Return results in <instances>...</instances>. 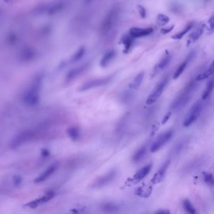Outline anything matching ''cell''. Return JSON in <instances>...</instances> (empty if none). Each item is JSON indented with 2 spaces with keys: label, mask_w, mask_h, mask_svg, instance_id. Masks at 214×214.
I'll return each mask as SVG.
<instances>
[{
  "label": "cell",
  "mask_w": 214,
  "mask_h": 214,
  "mask_svg": "<svg viewBox=\"0 0 214 214\" xmlns=\"http://www.w3.org/2000/svg\"><path fill=\"white\" fill-rule=\"evenodd\" d=\"M100 209L104 213H116L119 210V206L115 202H106L101 204Z\"/></svg>",
  "instance_id": "obj_22"
},
{
  "label": "cell",
  "mask_w": 214,
  "mask_h": 214,
  "mask_svg": "<svg viewBox=\"0 0 214 214\" xmlns=\"http://www.w3.org/2000/svg\"><path fill=\"white\" fill-rule=\"evenodd\" d=\"M152 167H153L152 163H149L146 166L141 168L136 173H135V175L133 176L132 178H131V180L130 181L132 183H137L139 182L141 180L143 179L144 178H145L149 172H150Z\"/></svg>",
  "instance_id": "obj_14"
},
{
  "label": "cell",
  "mask_w": 214,
  "mask_h": 214,
  "mask_svg": "<svg viewBox=\"0 0 214 214\" xmlns=\"http://www.w3.org/2000/svg\"><path fill=\"white\" fill-rule=\"evenodd\" d=\"M85 52H86V50H85V48L84 47H80L72 55V58L70 59V62L72 63H75L78 61H79L84 57Z\"/></svg>",
  "instance_id": "obj_31"
},
{
  "label": "cell",
  "mask_w": 214,
  "mask_h": 214,
  "mask_svg": "<svg viewBox=\"0 0 214 214\" xmlns=\"http://www.w3.org/2000/svg\"><path fill=\"white\" fill-rule=\"evenodd\" d=\"M153 32V29L151 27L141 28L138 27H133L130 30L129 34L134 38H138L146 37Z\"/></svg>",
  "instance_id": "obj_15"
},
{
  "label": "cell",
  "mask_w": 214,
  "mask_h": 214,
  "mask_svg": "<svg viewBox=\"0 0 214 214\" xmlns=\"http://www.w3.org/2000/svg\"><path fill=\"white\" fill-rule=\"evenodd\" d=\"M202 175H203V180L205 182V183H206L210 187H213L214 179H213V175L210 173L205 172L202 173Z\"/></svg>",
  "instance_id": "obj_35"
},
{
  "label": "cell",
  "mask_w": 214,
  "mask_h": 214,
  "mask_svg": "<svg viewBox=\"0 0 214 214\" xmlns=\"http://www.w3.org/2000/svg\"><path fill=\"white\" fill-rule=\"evenodd\" d=\"M144 76H145V72L142 71V72H139L136 77H134L133 81L129 85L130 88L134 90L138 89L142 82V80H143Z\"/></svg>",
  "instance_id": "obj_27"
},
{
  "label": "cell",
  "mask_w": 214,
  "mask_h": 214,
  "mask_svg": "<svg viewBox=\"0 0 214 214\" xmlns=\"http://www.w3.org/2000/svg\"><path fill=\"white\" fill-rule=\"evenodd\" d=\"M198 87V83L195 80L190 81L180 93L175 98L171 104V109L178 111L185 108L191 101Z\"/></svg>",
  "instance_id": "obj_1"
},
{
  "label": "cell",
  "mask_w": 214,
  "mask_h": 214,
  "mask_svg": "<svg viewBox=\"0 0 214 214\" xmlns=\"http://www.w3.org/2000/svg\"><path fill=\"white\" fill-rule=\"evenodd\" d=\"M54 196V194L53 193L52 191H49L48 193H47V194H45L44 197H42L41 198L36 200H34L33 202H32L30 204H28V205L30 206V207H35V206H37L38 205L40 204V203H44L45 202H47L48 201H49L50 200H51Z\"/></svg>",
  "instance_id": "obj_26"
},
{
  "label": "cell",
  "mask_w": 214,
  "mask_h": 214,
  "mask_svg": "<svg viewBox=\"0 0 214 214\" xmlns=\"http://www.w3.org/2000/svg\"><path fill=\"white\" fill-rule=\"evenodd\" d=\"M171 60H172V55L168 51L166 50L165 55H163L161 60L157 63V64H156V66L153 68L151 74V77H154L163 70L165 69L169 65Z\"/></svg>",
  "instance_id": "obj_10"
},
{
  "label": "cell",
  "mask_w": 214,
  "mask_h": 214,
  "mask_svg": "<svg viewBox=\"0 0 214 214\" xmlns=\"http://www.w3.org/2000/svg\"><path fill=\"white\" fill-rule=\"evenodd\" d=\"M171 116H172V112H167L166 115L164 116L163 118V120H162V124H165L167 121H168V119L170 118Z\"/></svg>",
  "instance_id": "obj_40"
},
{
  "label": "cell",
  "mask_w": 214,
  "mask_h": 214,
  "mask_svg": "<svg viewBox=\"0 0 214 214\" xmlns=\"http://www.w3.org/2000/svg\"><path fill=\"white\" fill-rule=\"evenodd\" d=\"M133 93H131V92H125L123 93V94L121 96V99L123 101V102H129L130 100L133 99Z\"/></svg>",
  "instance_id": "obj_37"
},
{
  "label": "cell",
  "mask_w": 214,
  "mask_h": 214,
  "mask_svg": "<svg viewBox=\"0 0 214 214\" xmlns=\"http://www.w3.org/2000/svg\"><path fill=\"white\" fill-rule=\"evenodd\" d=\"M116 55V52L115 50H110L106 52L102 57L101 61H100V66L103 68L108 67L112 60L115 58Z\"/></svg>",
  "instance_id": "obj_21"
},
{
  "label": "cell",
  "mask_w": 214,
  "mask_h": 214,
  "mask_svg": "<svg viewBox=\"0 0 214 214\" xmlns=\"http://www.w3.org/2000/svg\"><path fill=\"white\" fill-rule=\"evenodd\" d=\"M204 28H205L204 24L201 23L197 27L196 29L193 32L191 33V34L189 35V37L188 38V40H187V45L188 46L192 44L193 43H194L198 39L200 38V37L202 36V35L203 33Z\"/></svg>",
  "instance_id": "obj_18"
},
{
  "label": "cell",
  "mask_w": 214,
  "mask_h": 214,
  "mask_svg": "<svg viewBox=\"0 0 214 214\" xmlns=\"http://www.w3.org/2000/svg\"><path fill=\"white\" fill-rule=\"evenodd\" d=\"M169 21H170L169 17L165 15H163V14H159L156 18L157 23L161 26H164L167 25L169 22Z\"/></svg>",
  "instance_id": "obj_36"
},
{
  "label": "cell",
  "mask_w": 214,
  "mask_h": 214,
  "mask_svg": "<svg viewBox=\"0 0 214 214\" xmlns=\"http://www.w3.org/2000/svg\"><path fill=\"white\" fill-rule=\"evenodd\" d=\"M204 163L203 158H197L195 160H193L191 161L190 163H188L187 165L185 167V168L183 169V173H190L191 172H194V171L198 170V168H200Z\"/></svg>",
  "instance_id": "obj_17"
},
{
  "label": "cell",
  "mask_w": 214,
  "mask_h": 214,
  "mask_svg": "<svg viewBox=\"0 0 214 214\" xmlns=\"http://www.w3.org/2000/svg\"><path fill=\"white\" fill-rule=\"evenodd\" d=\"M187 145V141L186 140H182L180 142H178L173 149V154H178L180 153H181Z\"/></svg>",
  "instance_id": "obj_32"
},
{
  "label": "cell",
  "mask_w": 214,
  "mask_h": 214,
  "mask_svg": "<svg viewBox=\"0 0 214 214\" xmlns=\"http://www.w3.org/2000/svg\"><path fill=\"white\" fill-rule=\"evenodd\" d=\"M174 25H172L171 26H168V27H166V28H163V29L161 30V33L163 35H166L168 33H170V32H172L173 30V29L174 28Z\"/></svg>",
  "instance_id": "obj_39"
},
{
  "label": "cell",
  "mask_w": 214,
  "mask_h": 214,
  "mask_svg": "<svg viewBox=\"0 0 214 214\" xmlns=\"http://www.w3.org/2000/svg\"><path fill=\"white\" fill-rule=\"evenodd\" d=\"M213 73V63H212L208 69L205 70L204 72L202 73L198 74L195 78V80L197 82L202 81L203 80L206 79V78H209L210 75H212Z\"/></svg>",
  "instance_id": "obj_28"
},
{
  "label": "cell",
  "mask_w": 214,
  "mask_h": 214,
  "mask_svg": "<svg viewBox=\"0 0 214 214\" xmlns=\"http://www.w3.org/2000/svg\"><path fill=\"white\" fill-rule=\"evenodd\" d=\"M112 78H113V76L109 75L102 78L90 80L83 83L81 86L78 87V90L80 92H84L96 87H102L104 86V85L109 84L112 80Z\"/></svg>",
  "instance_id": "obj_6"
},
{
  "label": "cell",
  "mask_w": 214,
  "mask_h": 214,
  "mask_svg": "<svg viewBox=\"0 0 214 214\" xmlns=\"http://www.w3.org/2000/svg\"><path fill=\"white\" fill-rule=\"evenodd\" d=\"M170 160L166 161L163 164V165L160 167V168L157 171V172L153 175L151 180V182L152 184L154 185L159 183L163 180V178H165V176L166 175L167 171L170 165Z\"/></svg>",
  "instance_id": "obj_13"
},
{
  "label": "cell",
  "mask_w": 214,
  "mask_h": 214,
  "mask_svg": "<svg viewBox=\"0 0 214 214\" xmlns=\"http://www.w3.org/2000/svg\"><path fill=\"white\" fill-rule=\"evenodd\" d=\"M134 38L133 37H131L129 33L126 34L122 37V38L121 39V43L124 45V50H123L124 53L125 54L129 53L134 44Z\"/></svg>",
  "instance_id": "obj_23"
},
{
  "label": "cell",
  "mask_w": 214,
  "mask_h": 214,
  "mask_svg": "<svg viewBox=\"0 0 214 214\" xmlns=\"http://www.w3.org/2000/svg\"><path fill=\"white\" fill-rule=\"evenodd\" d=\"M63 6L64 5L62 2H55L49 6L46 5V6L44 7L45 11V13L47 12V13L48 14V15H54V14H56L62 11L63 8Z\"/></svg>",
  "instance_id": "obj_24"
},
{
  "label": "cell",
  "mask_w": 214,
  "mask_h": 214,
  "mask_svg": "<svg viewBox=\"0 0 214 214\" xmlns=\"http://www.w3.org/2000/svg\"><path fill=\"white\" fill-rule=\"evenodd\" d=\"M41 81L42 78L40 75L35 77L30 88L25 92L23 101L27 105L34 106L39 102V92L41 85Z\"/></svg>",
  "instance_id": "obj_2"
},
{
  "label": "cell",
  "mask_w": 214,
  "mask_h": 214,
  "mask_svg": "<svg viewBox=\"0 0 214 214\" xmlns=\"http://www.w3.org/2000/svg\"><path fill=\"white\" fill-rule=\"evenodd\" d=\"M156 214H169L170 212L167 209H160L154 212Z\"/></svg>",
  "instance_id": "obj_43"
},
{
  "label": "cell",
  "mask_w": 214,
  "mask_h": 214,
  "mask_svg": "<svg viewBox=\"0 0 214 214\" xmlns=\"http://www.w3.org/2000/svg\"><path fill=\"white\" fill-rule=\"evenodd\" d=\"M147 149H148V148H147L146 145H143V146H142L141 148H139L138 150L134 153V154L132 156L131 160H132L133 163H138L143 160L146 154Z\"/></svg>",
  "instance_id": "obj_25"
},
{
  "label": "cell",
  "mask_w": 214,
  "mask_h": 214,
  "mask_svg": "<svg viewBox=\"0 0 214 214\" xmlns=\"http://www.w3.org/2000/svg\"><path fill=\"white\" fill-rule=\"evenodd\" d=\"M213 80L211 79L210 81L208 82L207 84H206V89L203 92V94L202 96L203 100H205L210 96L212 91L213 90Z\"/></svg>",
  "instance_id": "obj_33"
},
{
  "label": "cell",
  "mask_w": 214,
  "mask_h": 214,
  "mask_svg": "<svg viewBox=\"0 0 214 214\" xmlns=\"http://www.w3.org/2000/svg\"><path fill=\"white\" fill-rule=\"evenodd\" d=\"M195 52L193 51L191 52L190 53H189L188 54V55L187 56L186 59H185V60H183L180 65L178 67V68L176 69V71L175 72L174 74H173V78L174 79H176L178 77H179L185 71V69L187 68V66L188 65V63L193 60V59L195 57Z\"/></svg>",
  "instance_id": "obj_16"
},
{
  "label": "cell",
  "mask_w": 214,
  "mask_h": 214,
  "mask_svg": "<svg viewBox=\"0 0 214 214\" xmlns=\"http://www.w3.org/2000/svg\"><path fill=\"white\" fill-rule=\"evenodd\" d=\"M92 1H93V0H85V3H86V4H89V3H90Z\"/></svg>",
  "instance_id": "obj_44"
},
{
  "label": "cell",
  "mask_w": 214,
  "mask_h": 214,
  "mask_svg": "<svg viewBox=\"0 0 214 214\" xmlns=\"http://www.w3.org/2000/svg\"><path fill=\"white\" fill-rule=\"evenodd\" d=\"M4 1H5V2H6V3H8V2H10L12 1V0H4Z\"/></svg>",
  "instance_id": "obj_45"
},
{
  "label": "cell",
  "mask_w": 214,
  "mask_h": 214,
  "mask_svg": "<svg viewBox=\"0 0 214 214\" xmlns=\"http://www.w3.org/2000/svg\"><path fill=\"white\" fill-rule=\"evenodd\" d=\"M21 182V178L18 176H16L13 178V183L15 185H19Z\"/></svg>",
  "instance_id": "obj_42"
},
{
  "label": "cell",
  "mask_w": 214,
  "mask_h": 214,
  "mask_svg": "<svg viewBox=\"0 0 214 214\" xmlns=\"http://www.w3.org/2000/svg\"><path fill=\"white\" fill-rule=\"evenodd\" d=\"M68 136L73 141H77L81 138V131L79 128L75 126L69 127L67 131Z\"/></svg>",
  "instance_id": "obj_30"
},
{
  "label": "cell",
  "mask_w": 214,
  "mask_h": 214,
  "mask_svg": "<svg viewBox=\"0 0 214 214\" xmlns=\"http://www.w3.org/2000/svg\"><path fill=\"white\" fill-rule=\"evenodd\" d=\"M37 52L33 47H26L21 50L18 54V59L21 62H30L35 59Z\"/></svg>",
  "instance_id": "obj_11"
},
{
  "label": "cell",
  "mask_w": 214,
  "mask_h": 214,
  "mask_svg": "<svg viewBox=\"0 0 214 214\" xmlns=\"http://www.w3.org/2000/svg\"><path fill=\"white\" fill-rule=\"evenodd\" d=\"M137 8L139 12V15L141 18H145L146 17V10L145 9V7H143L141 5H138Z\"/></svg>",
  "instance_id": "obj_38"
},
{
  "label": "cell",
  "mask_w": 214,
  "mask_h": 214,
  "mask_svg": "<svg viewBox=\"0 0 214 214\" xmlns=\"http://www.w3.org/2000/svg\"><path fill=\"white\" fill-rule=\"evenodd\" d=\"M169 81V77L168 76L163 78L157 84L154 89L151 92V94L148 97L146 103L147 105H150L154 103L158 98L161 96L162 92L166 87Z\"/></svg>",
  "instance_id": "obj_8"
},
{
  "label": "cell",
  "mask_w": 214,
  "mask_h": 214,
  "mask_svg": "<svg viewBox=\"0 0 214 214\" xmlns=\"http://www.w3.org/2000/svg\"><path fill=\"white\" fill-rule=\"evenodd\" d=\"M89 66V63H85L83 65L75 67L69 70L66 77V82H70L75 80L78 77H79L81 75L84 73L88 69Z\"/></svg>",
  "instance_id": "obj_12"
},
{
  "label": "cell",
  "mask_w": 214,
  "mask_h": 214,
  "mask_svg": "<svg viewBox=\"0 0 214 214\" xmlns=\"http://www.w3.org/2000/svg\"><path fill=\"white\" fill-rule=\"evenodd\" d=\"M183 205L185 210H186V212H188V213H191V214L196 213V209L194 206V205L190 202L189 200L187 199L185 200Z\"/></svg>",
  "instance_id": "obj_34"
},
{
  "label": "cell",
  "mask_w": 214,
  "mask_h": 214,
  "mask_svg": "<svg viewBox=\"0 0 214 214\" xmlns=\"http://www.w3.org/2000/svg\"><path fill=\"white\" fill-rule=\"evenodd\" d=\"M57 168H58V165L56 163L54 164V165H51L50 167H49L44 173H43L41 175H40L38 177H37L36 179L34 181L35 183H39L45 181L48 178H49L55 172Z\"/></svg>",
  "instance_id": "obj_20"
},
{
  "label": "cell",
  "mask_w": 214,
  "mask_h": 214,
  "mask_svg": "<svg viewBox=\"0 0 214 214\" xmlns=\"http://www.w3.org/2000/svg\"><path fill=\"white\" fill-rule=\"evenodd\" d=\"M120 9L118 6H115L106 14L100 28L102 35L108 34L115 26L119 16Z\"/></svg>",
  "instance_id": "obj_3"
},
{
  "label": "cell",
  "mask_w": 214,
  "mask_h": 214,
  "mask_svg": "<svg viewBox=\"0 0 214 214\" xmlns=\"http://www.w3.org/2000/svg\"><path fill=\"white\" fill-rule=\"evenodd\" d=\"M194 25H195L194 22L189 23L185 27V28H183V29L181 32H178L176 34L173 35V36L172 37V38L173 39V40H180V39H182L185 35H186L189 31H190L192 29V28L194 27Z\"/></svg>",
  "instance_id": "obj_29"
},
{
  "label": "cell",
  "mask_w": 214,
  "mask_h": 214,
  "mask_svg": "<svg viewBox=\"0 0 214 214\" xmlns=\"http://www.w3.org/2000/svg\"><path fill=\"white\" fill-rule=\"evenodd\" d=\"M173 134V131L172 130H168L160 134L151 145L150 151L151 153H155L159 151L172 138Z\"/></svg>",
  "instance_id": "obj_9"
},
{
  "label": "cell",
  "mask_w": 214,
  "mask_h": 214,
  "mask_svg": "<svg viewBox=\"0 0 214 214\" xmlns=\"http://www.w3.org/2000/svg\"><path fill=\"white\" fill-rule=\"evenodd\" d=\"M209 29L211 32H213V27H214V18L213 15H212L209 20Z\"/></svg>",
  "instance_id": "obj_41"
},
{
  "label": "cell",
  "mask_w": 214,
  "mask_h": 214,
  "mask_svg": "<svg viewBox=\"0 0 214 214\" xmlns=\"http://www.w3.org/2000/svg\"><path fill=\"white\" fill-rule=\"evenodd\" d=\"M38 131L27 130L21 131L15 136L10 142V147L13 149L19 147L25 142L30 141L38 136Z\"/></svg>",
  "instance_id": "obj_4"
},
{
  "label": "cell",
  "mask_w": 214,
  "mask_h": 214,
  "mask_svg": "<svg viewBox=\"0 0 214 214\" xmlns=\"http://www.w3.org/2000/svg\"><path fill=\"white\" fill-rule=\"evenodd\" d=\"M203 109V103L201 101H197L191 107L187 115L185 118L183 126L184 127H188L195 123L200 115Z\"/></svg>",
  "instance_id": "obj_5"
},
{
  "label": "cell",
  "mask_w": 214,
  "mask_h": 214,
  "mask_svg": "<svg viewBox=\"0 0 214 214\" xmlns=\"http://www.w3.org/2000/svg\"><path fill=\"white\" fill-rule=\"evenodd\" d=\"M117 175V170L112 169L105 175L99 176L92 183L90 187L92 188L98 189L103 188L111 183L115 179Z\"/></svg>",
  "instance_id": "obj_7"
},
{
  "label": "cell",
  "mask_w": 214,
  "mask_h": 214,
  "mask_svg": "<svg viewBox=\"0 0 214 214\" xmlns=\"http://www.w3.org/2000/svg\"><path fill=\"white\" fill-rule=\"evenodd\" d=\"M153 187L148 184H143L135 190L134 194L142 198H148L152 193Z\"/></svg>",
  "instance_id": "obj_19"
}]
</instances>
